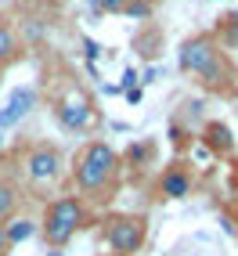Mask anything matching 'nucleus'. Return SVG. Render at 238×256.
<instances>
[{
  "instance_id": "nucleus-1",
  "label": "nucleus",
  "mask_w": 238,
  "mask_h": 256,
  "mask_svg": "<svg viewBox=\"0 0 238 256\" xmlns=\"http://www.w3.org/2000/svg\"><path fill=\"white\" fill-rule=\"evenodd\" d=\"M119 170H123L119 152L108 141H90L72 162V180L83 195L105 198V192H112V184L119 180Z\"/></svg>"
},
{
  "instance_id": "nucleus-2",
  "label": "nucleus",
  "mask_w": 238,
  "mask_h": 256,
  "mask_svg": "<svg viewBox=\"0 0 238 256\" xmlns=\"http://www.w3.org/2000/svg\"><path fill=\"white\" fill-rule=\"evenodd\" d=\"M180 69L195 72L210 90H224V87H231V80H234L231 62L224 58L220 44L213 36H206V32H202V36H188L180 44Z\"/></svg>"
},
{
  "instance_id": "nucleus-3",
  "label": "nucleus",
  "mask_w": 238,
  "mask_h": 256,
  "mask_svg": "<svg viewBox=\"0 0 238 256\" xmlns=\"http://www.w3.org/2000/svg\"><path fill=\"white\" fill-rule=\"evenodd\" d=\"M83 228H87V210H83V198H76V195L54 198L40 220V234L50 249L69 246L76 238V231H83Z\"/></svg>"
},
{
  "instance_id": "nucleus-4",
  "label": "nucleus",
  "mask_w": 238,
  "mask_h": 256,
  "mask_svg": "<svg viewBox=\"0 0 238 256\" xmlns=\"http://www.w3.org/2000/svg\"><path fill=\"white\" fill-rule=\"evenodd\" d=\"M148 238V220L144 216H134V213H116L105 220V242L116 256H130L144 246Z\"/></svg>"
},
{
  "instance_id": "nucleus-5",
  "label": "nucleus",
  "mask_w": 238,
  "mask_h": 256,
  "mask_svg": "<svg viewBox=\"0 0 238 256\" xmlns=\"http://www.w3.org/2000/svg\"><path fill=\"white\" fill-rule=\"evenodd\" d=\"M26 174H29L32 184L58 180V174H62V152L54 144H36L29 152V159H26Z\"/></svg>"
},
{
  "instance_id": "nucleus-6",
  "label": "nucleus",
  "mask_w": 238,
  "mask_h": 256,
  "mask_svg": "<svg viewBox=\"0 0 238 256\" xmlns=\"http://www.w3.org/2000/svg\"><path fill=\"white\" fill-rule=\"evenodd\" d=\"M36 101H40V94L32 90V87H14V90L8 94V105L0 108V130L22 123V119H26L32 108H36Z\"/></svg>"
},
{
  "instance_id": "nucleus-7",
  "label": "nucleus",
  "mask_w": 238,
  "mask_h": 256,
  "mask_svg": "<svg viewBox=\"0 0 238 256\" xmlns=\"http://www.w3.org/2000/svg\"><path fill=\"white\" fill-rule=\"evenodd\" d=\"M192 184H195V177L184 162L166 166L162 177H159V195L162 198H184V195H192Z\"/></svg>"
},
{
  "instance_id": "nucleus-8",
  "label": "nucleus",
  "mask_w": 238,
  "mask_h": 256,
  "mask_svg": "<svg viewBox=\"0 0 238 256\" xmlns=\"http://www.w3.org/2000/svg\"><path fill=\"white\" fill-rule=\"evenodd\" d=\"M54 116H58V123L65 130H83L90 123V101L87 98H62Z\"/></svg>"
},
{
  "instance_id": "nucleus-9",
  "label": "nucleus",
  "mask_w": 238,
  "mask_h": 256,
  "mask_svg": "<svg viewBox=\"0 0 238 256\" xmlns=\"http://www.w3.org/2000/svg\"><path fill=\"white\" fill-rule=\"evenodd\" d=\"M202 141H206L210 152H216V156H231V148H234V134L228 123H206V130H202Z\"/></svg>"
},
{
  "instance_id": "nucleus-10",
  "label": "nucleus",
  "mask_w": 238,
  "mask_h": 256,
  "mask_svg": "<svg viewBox=\"0 0 238 256\" xmlns=\"http://www.w3.org/2000/svg\"><path fill=\"white\" fill-rule=\"evenodd\" d=\"M14 213H18V188H14L11 180H0V224H11Z\"/></svg>"
},
{
  "instance_id": "nucleus-11",
  "label": "nucleus",
  "mask_w": 238,
  "mask_h": 256,
  "mask_svg": "<svg viewBox=\"0 0 238 256\" xmlns=\"http://www.w3.org/2000/svg\"><path fill=\"white\" fill-rule=\"evenodd\" d=\"M36 234V220H29V216H14L11 224H8V242L11 246H22L26 238Z\"/></svg>"
},
{
  "instance_id": "nucleus-12",
  "label": "nucleus",
  "mask_w": 238,
  "mask_h": 256,
  "mask_svg": "<svg viewBox=\"0 0 238 256\" xmlns=\"http://www.w3.org/2000/svg\"><path fill=\"white\" fill-rule=\"evenodd\" d=\"M14 54H18V36L8 22H0V65L14 62Z\"/></svg>"
},
{
  "instance_id": "nucleus-13",
  "label": "nucleus",
  "mask_w": 238,
  "mask_h": 256,
  "mask_svg": "<svg viewBox=\"0 0 238 256\" xmlns=\"http://www.w3.org/2000/svg\"><path fill=\"white\" fill-rule=\"evenodd\" d=\"M216 36L224 40V47H238V11H231V14H224V18L216 22Z\"/></svg>"
},
{
  "instance_id": "nucleus-14",
  "label": "nucleus",
  "mask_w": 238,
  "mask_h": 256,
  "mask_svg": "<svg viewBox=\"0 0 238 256\" xmlns=\"http://www.w3.org/2000/svg\"><path fill=\"white\" fill-rule=\"evenodd\" d=\"M156 156V144L152 141H134L126 152H123V162H130V166H141L144 159H152Z\"/></svg>"
},
{
  "instance_id": "nucleus-15",
  "label": "nucleus",
  "mask_w": 238,
  "mask_h": 256,
  "mask_svg": "<svg viewBox=\"0 0 238 256\" xmlns=\"http://www.w3.org/2000/svg\"><path fill=\"white\" fill-rule=\"evenodd\" d=\"M130 0H90L94 14H123Z\"/></svg>"
},
{
  "instance_id": "nucleus-16",
  "label": "nucleus",
  "mask_w": 238,
  "mask_h": 256,
  "mask_svg": "<svg viewBox=\"0 0 238 256\" xmlns=\"http://www.w3.org/2000/svg\"><path fill=\"white\" fill-rule=\"evenodd\" d=\"M123 14H130V18H148V14H152V4H148V0H130Z\"/></svg>"
},
{
  "instance_id": "nucleus-17",
  "label": "nucleus",
  "mask_w": 238,
  "mask_h": 256,
  "mask_svg": "<svg viewBox=\"0 0 238 256\" xmlns=\"http://www.w3.org/2000/svg\"><path fill=\"white\" fill-rule=\"evenodd\" d=\"M11 249H14V246L8 242V228L0 224V256H11Z\"/></svg>"
},
{
  "instance_id": "nucleus-18",
  "label": "nucleus",
  "mask_w": 238,
  "mask_h": 256,
  "mask_svg": "<svg viewBox=\"0 0 238 256\" xmlns=\"http://www.w3.org/2000/svg\"><path fill=\"white\" fill-rule=\"evenodd\" d=\"M83 54H87V58L94 62V58L101 54V44H94V40H83Z\"/></svg>"
},
{
  "instance_id": "nucleus-19",
  "label": "nucleus",
  "mask_w": 238,
  "mask_h": 256,
  "mask_svg": "<svg viewBox=\"0 0 238 256\" xmlns=\"http://www.w3.org/2000/svg\"><path fill=\"white\" fill-rule=\"evenodd\" d=\"M159 80V69H156V65H152V69H144V76H141V83H156Z\"/></svg>"
},
{
  "instance_id": "nucleus-20",
  "label": "nucleus",
  "mask_w": 238,
  "mask_h": 256,
  "mask_svg": "<svg viewBox=\"0 0 238 256\" xmlns=\"http://www.w3.org/2000/svg\"><path fill=\"white\" fill-rule=\"evenodd\" d=\"M126 101H130V105H138V101H141V87H130L126 90Z\"/></svg>"
},
{
  "instance_id": "nucleus-21",
  "label": "nucleus",
  "mask_w": 238,
  "mask_h": 256,
  "mask_svg": "<svg viewBox=\"0 0 238 256\" xmlns=\"http://www.w3.org/2000/svg\"><path fill=\"white\" fill-rule=\"evenodd\" d=\"M134 80H138V72H134V69H126V72H123V87H126V90L134 87Z\"/></svg>"
},
{
  "instance_id": "nucleus-22",
  "label": "nucleus",
  "mask_w": 238,
  "mask_h": 256,
  "mask_svg": "<svg viewBox=\"0 0 238 256\" xmlns=\"http://www.w3.org/2000/svg\"><path fill=\"white\" fill-rule=\"evenodd\" d=\"M50 256H62V252H58V249H54V252H50Z\"/></svg>"
},
{
  "instance_id": "nucleus-23",
  "label": "nucleus",
  "mask_w": 238,
  "mask_h": 256,
  "mask_svg": "<svg viewBox=\"0 0 238 256\" xmlns=\"http://www.w3.org/2000/svg\"><path fill=\"white\" fill-rule=\"evenodd\" d=\"M0 144H4V134H0Z\"/></svg>"
},
{
  "instance_id": "nucleus-24",
  "label": "nucleus",
  "mask_w": 238,
  "mask_h": 256,
  "mask_svg": "<svg viewBox=\"0 0 238 256\" xmlns=\"http://www.w3.org/2000/svg\"><path fill=\"white\" fill-rule=\"evenodd\" d=\"M234 94H238V90H234Z\"/></svg>"
}]
</instances>
